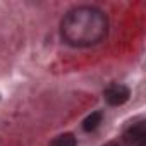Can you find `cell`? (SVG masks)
Segmentation results:
<instances>
[{
  "instance_id": "cell-4",
  "label": "cell",
  "mask_w": 146,
  "mask_h": 146,
  "mask_svg": "<svg viewBox=\"0 0 146 146\" xmlns=\"http://www.w3.org/2000/svg\"><path fill=\"white\" fill-rule=\"evenodd\" d=\"M102 119H103V113L102 112H93L90 113L84 120H83V129L86 132H93L98 129V125L102 124Z\"/></svg>"
},
{
  "instance_id": "cell-2",
  "label": "cell",
  "mask_w": 146,
  "mask_h": 146,
  "mask_svg": "<svg viewBox=\"0 0 146 146\" xmlns=\"http://www.w3.org/2000/svg\"><path fill=\"white\" fill-rule=\"evenodd\" d=\"M103 96H105V102L112 107H119V105H124L129 96H131V91L127 86L124 84H119V83H113L110 84L105 91H103Z\"/></svg>"
},
{
  "instance_id": "cell-6",
  "label": "cell",
  "mask_w": 146,
  "mask_h": 146,
  "mask_svg": "<svg viewBox=\"0 0 146 146\" xmlns=\"http://www.w3.org/2000/svg\"><path fill=\"white\" fill-rule=\"evenodd\" d=\"M105 146H119V144H117V143H113V141H112V143H107V144H105Z\"/></svg>"
},
{
  "instance_id": "cell-7",
  "label": "cell",
  "mask_w": 146,
  "mask_h": 146,
  "mask_svg": "<svg viewBox=\"0 0 146 146\" xmlns=\"http://www.w3.org/2000/svg\"><path fill=\"white\" fill-rule=\"evenodd\" d=\"M137 146H146V144H144V141H141V143H139Z\"/></svg>"
},
{
  "instance_id": "cell-3",
  "label": "cell",
  "mask_w": 146,
  "mask_h": 146,
  "mask_svg": "<svg viewBox=\"0 0 146 146\" xmlns=\"http://www.w3.org/2000/svg\"><path fill=\"white\" fill-rule=\"evenodd\" d=\"M144 137H146V132H144V122L132 124V125L125 131V134H124V139H125L129 144H132V143L139 144L141 141H144Z\"/></svg>"
},
{
  "instance_id": "cell-1",
  "label": "cell",
  "mask_w": 146,
  "mask_h": 146,
  "mask_svg": "<svg viewBox=\"0 0 146 146\" xmlns=\"http://www.w3.org/2000/svg\"><path fill=\"white\" fill-rule=\"evenodd\" d=\"M107 14L91 5L70 9L60 23V36L70 46H95L107 38Z\"/></svg>"
},
{
  "instance_id": "cell-5",
  "label": "cell",
  "mask_w": 146,
  "mask_h": 146,
  "mask_svg": "<svg viewBox=\"0 0 146 146\" xmlns=\"http://www.w3.org/2000/svg\"><path fill=\"white\" fill-rule=\"evenodd\" d=\"M78 141L74 137V134H70V132H65V134H60L57 136L48 146H76Z\"/></svg>"
}]
</instances>
